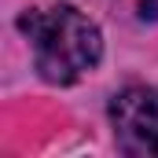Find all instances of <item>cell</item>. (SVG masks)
I'll list each match as a JSON object with an SVG mask.
<instances>
[{"label":"cell","instance_id":"1","mask_svg":"<svg viewBox=\"0 0 158 158\" xmlns=\"http://www.w3.org/2000/svg\"><path fill=\"white\" fill-rule=\"evenodd\" d=\"M19 30L26 33L33 48V66L48 85H74L88 70H96L103 55L99 26L70 4L22 11Z\"/></svg>","mask_w":158,"mask_h":158},{"label":"cell","instance_id":"2","mask_svg":"<svg viewBox=\"0 0 158 158\" xmlns=\"http://www.w3.org/2000/svg\"><path fill=\"white\" fill-rule=\"evenodd\" d=\"M110 125L129 155H158V88L132 85L110 99Z\"/></svg>","mask_w":158,"mask_h":158},{"label":"cell","instance_id":"3","mask_svg":"<svg viewBox=\"0 0 158 158\" xmlns=\"http://www.w3.org/2000/svg\"><path fill=\"white\" fill-rule=\"evenodd\" d=\"M140 19L143 22H158V0H140Z\"/></svg>","mask_w":158,"mask_h":158}]
</instances>
